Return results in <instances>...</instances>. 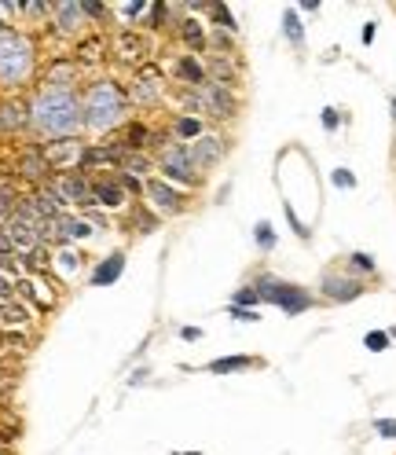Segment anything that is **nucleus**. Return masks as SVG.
I'll list each match as a JSON object with an SVG mask.
<instances>
[{"label": "nucleus", "instance_id": "28", "mask_svg": "<svg viewBox=\"0 0 396 455\" xmlns=\"http://www.w3.org/2000/svg\"><path fill=\"white\" fill-rule=\"evenodd\" d=\"M374 433H378V437H396V419H378L374 422Z\"/></svg>", "mask_w": 396, "mask_h": 455}, {"label": "nucleus", "instance_id": "22", "mask_svg": "<svg viewBox=\"0 0 396 455\" xmlns=\"http://www.w3.org/2000/svg\"><path fill=\"white\" fill-rule=\"evenodd\" d=\"M176 136H202V121L198 118H176Z\"/></svg>", "mask_w": 396, "mask_h": 455}, {"label": "nucleus", "instance_id": "27", "mask_svg": "<svg viewBox=\"0 0 396 455\" xmlns=\"http://www.w3.org/2000/svg\"><path fill=\"white\" fill-rule=\"evenodd\" d=\"M348 265H352V268H360V272H374V257H367V253H352V257H348Z\"/></svg>", "mask_w": 396, "mask_h": 455}, {"label": "nucleus", "instance_id": "39", "mask_svg": "<svg viewBox=\"0 0 396 455\" xmlns=\"http://www.w3.org/2000/svg\"><path fill=\"white\" fill-rule=\"evenodd\" d=\"M389 338H396V327H392V331H389Z\"/></svg>", "mask_w": 396, "mask_h": 455}, {"label": "nucleus", "instance_id": "5", "mask_svg": "<svg viewBox=\"0 0 396 455\" xmlns=\"http://www.w3.org/2000/svg\"><path fill=\"white\" fill-rule=\"evenodd\" d=\"M162 169L169 172V180H180V184H194L198 180V169L187 155V147H165L162 150Z\"/></svg>", "mask_w": 396, "mask_h": 455}, {"label": "nucleus", "instance_id": "16", "mask_svg": "<svg viewBox=\"0 0 396 455\" xmlns=\"http://www.w3.org/2000/svg\"><path fill=\"white\" fill-rule=\"evenodd\" d=\"M0 319H4V323H15V327H22V323L30 319V309L18 305V301H4V309H0Z\"/></svg>", "mask_w": 396, "mask_h": 455}, {"label": "nucleus", "instance_id": "7", "mask_svg": "<svg viewBox=\"0 0 396 455\" xmlns=\"http://www.w3.org/2000/svg\"><path fill=\"white\" fill-rule=\"evenodd\" d=\"M187 155H191L194 169H209V165H216L220 158H224V140L220 136H198L187 147Z\"/></svg>", "mask_w": 396, "mask_h": 455}, {"label": "nucleus", "instance_id": "19", "mask_svg": "<svg viewBox=\"0 0 396 455\" xmlns=\"http://www.w3.org/2000/svg\"><path fill=\"white\" fill-rule=\"evenodd\" d=\"M253 360H246V356H228V360H213L209 363V371H216V375H228V371H242V367H250Z\"/></svg>", "mask_w": 396, "mask_h": 455}, {"label": "nucleus", "instance_id": "18", "mask_svg": "<svg viewBox=\"0 0 396 455\" xmlns=\"http://www.w3.org/2000/svg\"><path fill=\"white\" fill-rule=\"evenodd\" d=\"M55 15H59V26H62V30H77L81 4H55Z\"/></svg>", "mask_w": 396, "mask_h": 455}, {"label": "nucleus", "instance_id": "37", "mask_svg": "<svg viewBox=\"0 0 396 455\" xmlns=\"http://www.w3.org/2000/svg\"><path fill=\"white\" fill-rule=\"evenodd\" d=\"M121 184H125L128 191H140V180H132V177H121Z\"/></svg>", "mask_w": 396, "mask_h": 455}, {"label": "nucleus", "instance_id": "25", "mask_svg": "<svg viewBox=\"0 0 396 455\" xmlns=\"http://www.w3.org/2000/svg\"><path fill=\"white\" fill-rule=\"evenodd\" d=\"M253 301H260L257 287H242V290L235 294V309H242V305H253Z\"/></svg>", "mask_w": 396, "mask_h": 455}, {"label": "nucleus", "instance_id": "29", "mask_svg": "<svg viewBox=\"0 0 396 455\" xmlns=\"http://www.w3.org/2000/svg\"><path fill=\"white\" fill-rule=\"evenodd\" d=\"M334 184L338 187H356V177H352L348 169H334Z\"/></svg>", "mask_w": 396, "mask_h": 455}, {"label": "nucleus", "instance_id": "33", "mask_svg": "<svg viewBox=\"0 0 396 455\" xmlns=\"http://www.w3.org/2000/svg\"><path fill=\"white\" fill-rule=\"evenodd\" d=\"M81 11H84V15H92V18H99L106 8H103V4H81Z\"/></svg>", "mask_w": 396, "mask_h": 455}, {"label": "nucleus", "instance_id": "30", "mask_svg": "<svg viewBox=\"0 0 396 455\" xmlns=\"http://www.w3.org/2000/svg\"><path fill=\"white\" fill-rule=\"evenodd\" d=\"M11 297H15V283L0 272V301H11Z\"/></svg>", "mask_w": 396, "mask_h": 455}, {"label": "nucleus", "instance_id": "11", "mask_svg": "<svg viewBox=\"0 0 396 455\" xmlns=\"http://www.w3.org/2000/svg\"><path fill=\"white\" fill-rule=\"evenodd\" d=\"M26 125H30V106L26 103H4L0 106V128L15 133V128H26Z\"/></svg>", "mask_w": 396, "mask_h": 455}, {"label": "nucleus", "instance_id": "34", "mask_svg": "<svg viewBox=\"0 0 396 455\" xmlns=\"http://www.w3.org/2000/svg\"><path fill=\"white\" fill-rule=\"evenodd\" d=\"M374 33H378V23H367V26H363V45H370Z\"/></svg>", "mask_w": 396, "mask_h": 455}, {"label": "nucleus", "instance_id": "4", "mask_svg": "<svg viewBox=\"0 0 396 455\" xmlns=\"http://www.w3.org/2000/svg\"><path fill=\"white\" fill-rule=\"evenodd\" d=\"M257 294H260V301H272V305H279L290 316H297V312H304L308 305H312V294L308 290H301L294 283H279V279H260Z\"/></svg>", "mask_w": 396, "mask_h": 455}, {"label": "nucleus", "instance_id": "26", "mask_svg": "<svg viewBox=\"0 0 396 455\" xmlns=\"http://www.w3.org/2000/svg\"><path fill=\"white\" fill-rule=\"evenodd\" d=\"M132 96H136V99H143V103H150L158 92H154V84H150V81H136V89H132Z\"/></svg>", "mask_w": 396, "mask_h": 455}, {"label": "nucleus", "instance_id": "20", "mask_svg": "<svg viewBox=\"0 0 396 455\" xmlns=\"http://www.w3.org/2000/svg\"><path fill=\"white\" fill-rule=\"evenodd\" d=\"M180 33H184V40L191 48H202L206 45V33H202V26L194 23V18H187V23H180Z\"/></svg>", "mask_w": 396, "mask_h": 455}, {"label": "nucleus", "instance_id": "12", "mask_svg": "<svg viewBox=\"0 0 396 455\" xmlns=\"http://www.w3.org/2000/svg\"><path fill=\"white\" fill-rule=\"evenodd\" d=\"M92 199H96V206H121L125 202V191H121V184H114V180H96L92 184Z\"/></svg>", "mask_w": 396, "mask_h": 455}, {"label": "nucleus", "instance_id": "14", "mask_svg": "<svg viewBox=\"0 0 396 455\" xmlns=\"http://www.w3.org/2000/svg\"><path fill=\"white\" fill-rule=\"evenodd\" d=\"M176 74H180L187 84H194V89H202V84L209 81L206 67H202V62H194V59H180V62H176Z\"/></svg>", "mask_w": 396, "mask_h": 455}, {"label": "nucleus", "instance_id": "23", "mask_svg": "<svg viewBox=\"0 0 396 455\" xmlns=\"http://www.w3.org/2000/svg\"><path fill=\"white\" fill-rule=\"evenodd\" d=\"M253 235H257V246H260V250H272V246H275V231H272L268 221H260V224L253 228Z\"/></svg>", "mask_w": 396, "mask_h": 455}, {"label": "nucleus", "instance_id": "15", "mask_svg": "<svg viewBox=\"0 0 396 455\" xmlns=\"http://www.w3.org/2000/svg\"><path fill=\"white\" fill-rule=\"evenodd\" d=\"M59 235H62V239H88V235H92V228H88L84 221H77V216H59Z\"/></svg>", "mask_w": 396, "mask_h": 455}, {"label": "nucleus", "instance_id": "17", "mask_svg": "<svg viewBox=\"0 0 396 455\" xmlns=\"http://www.w3.org/2000/svg\"><path fill=\"white\" fill-rule=\"evenodd\" d=\"M282 30H286V37H290V45H304V30H301V18H297V11H286L282 15Z\"/></svg>", "mask_w": 396, "mask_h": 455}, {"label": "nucleus", "instance_id": "10", "mask_svg": "<svg viewBox=\"0 0 396 455\" xmlns=\"http://www.w3.org/2000/svg\"><path fill=\"white\" fill-rule=\"evenodd\" d=\"M8 235H11V243H15V250H18V253H30V250H37V246H40L37 228H33V224H26V221H18V216H11V221H8Z\"/></svg>", "mask_w": 396, "mask_h": 455}, {"label": "nucleus", "instance_id": "1", "mask_svg": "<svg viewBox=\"0 0 396 455\" xmlns=\"http://www.w3.org/2000/svg\"><path fill=\"white\" fill-rule=\"evenodd\" d=\"M30 121L48 136H74L84 125V106L66 84H48L30 103Z\"/></svg>", "mask_w": 396, "mask_h": 455}, {"label": "nucleus", "instance_id": "21", "mask_svg": "<svg viewBox=\"0 0 396 455\" xmlns=\"http://www.w3.org/2000/svg\"><path fill=\"white\" fill-rule=\"evenodd\" d=\"M209 15L220 23V30H228V33H235V30H238V26H235V15H231L224 4H209Z\"/></svg>", "mask_w": 396, "mask_h": 455}, {"label": "nucleus", "instance_id": "24", "mask_svg": "<svg viewBox=\"0 0 396 455\" xmlns=\"http://www.w3.org/2000/svg\"><path fill=\"white\" fill-rule=\"evenodd\" d=\"M363 345H367L370 353H382V349H389V334H385V331H370V334L363 338Z\"/></svg>", "mask_w": 396, "mask_h": 455}, {"label": "nucleus", "instance_id": "36", "mask_svg": "<svg viewBox=\"0 0 396 455\" xmlns=\"http://www.w3.org/2000/svg\"><path fill=\"white\" fill-rule=\"evenodd\" d=\"M180 334H184V341H194V338H202V331H198V327H184Z\"/></svg>", "mask_w": 396, "mask_h": 455}, {"label": "nucleus", "instance_id": "9", "mask_svg": "<svg viewBox=\"0 0 396 455\" xmlns=\"http://www.w3.org/2000/svg\"><path fill=\"white\" fill-rule=\"evenodd\" d=\"M323 294L330 301H356L363 294V287L356 279H341V275H323Z\"/></svg>", "mask_w": 396, "mask_h": 455}, {"label": "nucleus", "instance_id": "6", "mask_svg": "<svg viewBox=\"0 0 396 455\" xmlns=\"http://www.w3.org/2000/svg\"><path fill=\"white\" fill-rule=\"evenodd\" d=\"M143 191H147V199L158 206L162 213H180L184 202H187L184 191H176L172 184H165V180H158V177H150V180L143 184Z\"/></svg>", "mask_w": 396, "mask_h": 455}, {"label": "nucleus", "instance_id": "35", "mask_svg": "<svg viewBox=\"0 0 396 455\" xmlns=\"http://www.w3.org/2000/svg\"><path fill=\"white\" fill-rule=\"evenodd\" d=\"M59 261H62V268H66V272H74V268H77V257H70V253H62Z\"/></svg>", "mask_w": 396, "mask_h": 455}, {"label": "nucleus", "instance_id": "2", "mask_svg": "<svg viewBox=\"0 0 396 455\" xmlns=\"http://www.w3.org/2000/svg\"><path fill=\"white\" fill-rule=\"evenodd\" d=\"M84 125L88 128H114L121 118H125V96L118 84L110 81H99L84 92Z\"/></svg>", "mask_w": 396, "mask_h": 455}, {"label": "nucleus", "instance_id": "3", "mask_svg": "<svg viewBox=\"0 0 396 455\" xmlns=\"http://www.w3.org/2000/svg\"><path fill=\"white\" fill-rule=\"evenodd\" d=\"M33 70V45L22 33H0V84H22Z\"/></svg>", "mask_w": 396, "mask_h": 455}, {"label": "nucleus", "instance_id": "38", "mask_svg": "<svg viewBox=\"0 0 396 455\" xmlns=\"http://www.w3.org/2000/svg\"><path fill=\"white\" fill-rule=\"evenodd\" d=\"M392 118H396V99H392Z\"/></svg>", "mask_w": 396, "mask_h": 455}, {"label": "nucleus", "instance_id": "32", "mask_svg": "<svg viewBox=\"0 0 396 455\" xmlns=\"http://www.w3.org/2000/svg\"><path fill=\"white\" fill-rule=\"evenodd\" d=\"M338 121H341L338 111H334V106H326V111H323V125H326V128H338Z\"/></svg>", "mask_w": 396, "mask_h": 455}, {"label": "nucleus", "instance_id": "8", "mask_svg": "<svg viewBox=\"0 0 396 455\" xmlns=\"http://www.w3.org/2000/svg\"><path fill=\"white\" fill-rule=\"evenodd\" d=\"M55 187L62 191V199L70 202V206H84V209L96 206V199H92V184L81 180V177H59Z\"/></svg>", "mask_w": 396, "mask_h": 455}, {"label": "nucleus", "instance_id": "31", "mask_svg": "<svg viewBox=\"0 0 396 455\" xmlns=\"http://www.w3.org/2000/svg\"><path fill=\"white\" fill-rule=\"evenodd\" d=\"M231 316H235V319H242V323H253V319H260L257 312H250V309H235V305H231Z\"/></svg>", "mask_w": 396, "mask_h": 455}, {"label": "nucleus", "instance_id": "13", "mask_svg": "<svg viewBox=\"0 0 396 455\" xmlns=\"http://www.w3.org/2000/svg\"><path fill=\"white\" fill-rule=\"evenodd\" d=\"M121 268H125V253H110L106 261H99V268L92 272V283H96V287L114 283V279L121 275Z\"/></svg>", "mask_w": 396, "mask_h": 455}]
</instances>
